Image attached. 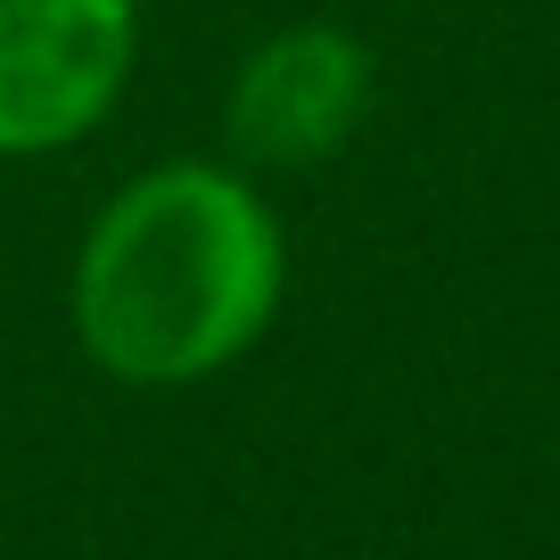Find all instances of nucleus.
I'll return each instance as SVG.
<instances>
[{"mask_svg": "<svg viewBox=\"0 0 560 560\" xmlns=\"http://www.w3.org/2000/svg\"><path fill=\"white\" fill-rule=\"evenodd\" d=\"M289 240L240 165L182 158L132 174L74 247V338L124 387L231 371L280 314Z\"/></svg>", "mask_w": 560, "mask_h": 560, "instance_id": "nucleus-1", "label": "nucleus"}, {"mask_svg": "<svg viewBox=\"0 0 560 560\" xmlns=\"http://www.w3.org/2000/svg\"><path fill=\"white\" fill-rule=\"evenodd\" d=\"M371 107V58L347 25H280L247 50L231 83V149L247 165L298 174L347 149V132Z\"/></svg>", "mask_w": 560, "mask_h": 560, "instance_id": "nucleus-3", "label": "nucleus"}, {"mask_svg": "<svg viewBox=\"0 0 560 560\" xmlns=\"http://www.w3.org/2000/svg\"><path fill=\"white\" fill-rule=\"evenodd\" d=\"M140 0H0V158L100 132L132 83Z\"/></svg>", "mask_w": 560, "mask_h": 560, "instance_id": "nucleus-2", "label": "nucleus"}]
</instances>
